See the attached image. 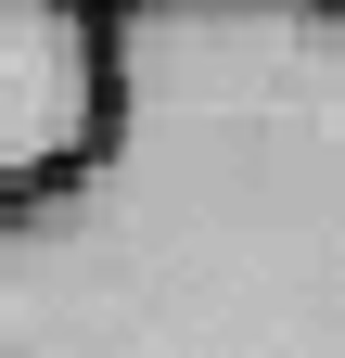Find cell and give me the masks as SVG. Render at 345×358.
Returning a JSON list of instances; mask_svg holds the SVG:
<instances>
[{
  "label": "cell",
  "instance_id": "cell-1",
  "mask_svg": "<svg viewBox=\"0 0 345 358\" xmlns=\"http://www.w3.org/2000/svg\"><path fill=\"white\" fill-rule=\"evenodd\" d=\"M0 358H345V0H103V128L0 205Z\"/></svg>",
  "mask_w": 345,
  "mask_h": 358
},
{
  "label": "cell",
  "instance_id": "cell-2",
  "mask_svg": "<svg viewBox=\"0 0 345 358\" xmlns=\"http://www.w3.org/2000/svg\"><path fill=\"white\" fill-rule=\"evenodd\" d=\"M103 128V0H0V205Z\"/></svg>",
  "mask_w": 345,
  "mask_h": 358
}]
</instances>
